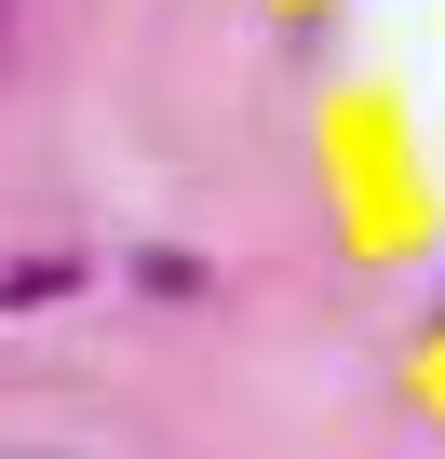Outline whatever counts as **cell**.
Segmentation results:
<instances>
[{"instance_id":"obj_2","label":"cell","mask_w":445,"mask_h":459,"mask_svg":"<svg viewBox=\"0 0 445 459\" xmlns=\"http://www.w3.org/2000/svg\"><path fill=\"white\" fill-rule=\"evenodd\" d=\"M0 41H14V14H0Z\"/></svg>"},{"instance_id":"obj_1","label":"cell","mask_w":445,"mask_h":459,"mask_svg":"<svg viewBox=\"0 0 445 459\" xmlns=\"http://www.w3.org/2000/svg\"><path fill=\"white\" fill-rule=\"evenodd\" d=\"M0 459H41V446H0Z\"/></svg>"}]
</instances>
